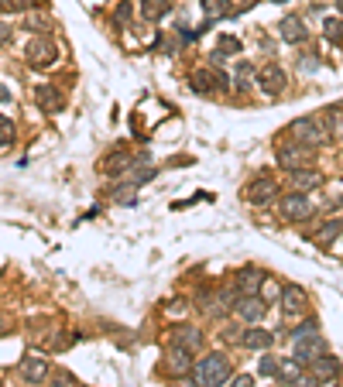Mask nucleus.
<instances>
[{
	"mask_svg": "<svg viewBox=\"0 0 343 387\" xmlns=\"http://www.w3.org/2000/svg\"><path fill=\"white\" fill-rule=\"evenodd\" d=\"M234 377V367H230V357L227 353H210L192 367V381L196 387H220Z\"/></svg>",
	"mask_w": 343,
	"mask_h": 387,
	"instance_id": "obj_1",
	"label": "nucleus"
},
{
	"mask_svg": "<svg viewBox=\"0 0 343 387\" xmlns=\"http://www.w3.org/2000/svg\"><path fill=\"white\" fill-rule=\"evenodd\" d=\"M189 89L199 93V96H213V93H227L230 89V76L216 65H203L189 76Z\"/></svg>",
	"mask_w": 343,
	"mask_h": 387,
	"instance_id": "obj_2",
	"label": "nucleus"
},
{
	"mask_svg": "<svg viewBox=\"0 0 343 387\" xmlns=\"http://www.w3.org/2000/svg\"><path fill=\"white\" fill-rule=\"evenodd\" d=\"M25 58L31 69H52L55 62H58V45H55L52 38L38 34V38H31L25 45Z\"/></svg>",
	"mask_w": 343,
	"mask_h": 387,
	"instance_id": "obj_3",
	"label": "nucleus"
},
{
	"mask_svg": "<svg viewBox=\"0 0 343 387\" xmlns=\"http://www.w3.org/2000/svg\"><path fill=\"white\" fill-rule=\"evenodd\" d=\"M292 134H295V141L316 148V144H323V141L330 137V127L323 124V117H302V120L292 124Z\"/></svg>",
	"mask_w": 343,
	"mask_h": 387,
	"instance_id": "obj_4",
	"label": "nucleus"
},
{
	"mask_svg": "<svg viewBox=\"0 0 343 387\" xmlns=\"http://www.w3.org/2000/svg\"><path fill=\"white\" fill-rule=\"evenodd\" d=\"M234 312H237L240 322L254 326V322H261L264 315H268V302H264L261 295H237V302H234Z\"/></svg>",
	"mask_w": 343,
	"mask_h": 387,
	"instance_id": "obj_5",
	"label": "nucleus"
},
{
	"mask_svg": "<svg viewBox=\"0 0 343 387\" xmlns=\"http://www.w3.org/2000/svg\"><path fill=\"white\" fill-rule=\"evenodd\" d=\"M192 353L182 350V346H172L168 343V353H165V360H161V370L168 374V377H185V374H192Z\"/></svg>",
	"mask_w": 343,
	"mask_h": 387,
	"instance_id": "obj_6",
	"label": "nucleus"
},
{
	"mask_svg": "<svg viewBox=\"0 0 343 387\" xmlns=\"http://www.w3.org/2000/svg\"><path fill=\"white\" fill-rule=\"evenodd\" d=\"M275 158H278V165H282V168L295 172V168H306V165H309L313 151H309V144L295 141V144H282V148L275 151Z\"/></svg>",
	"mask_w": 343,
	"mask_h": 387,
	"instance_id": "obj_7",
	"label": "nucleus"
},
{
	"mask_svg": "<svg viewBox=\"0 0 343 387\" xmlns=\"http://www.w3.org/2000/svg\"><path fill=\"white\" fill-rule=\"evenodd\" d=\"M275 192H278V182L268 179V175H258L254 182L244 185V199H247L251 206H264V203H271Z\"/></svg>",
	"mask_w": 343,
	"mask_h": 387,
	"instance_id": "obj_8",
	"label": "nucleus"
},
{
	"mask_svg": "<svg viewBox=\"0 0 343 387\" xmlns=\"http://www.w3.org/2000/svg\"><path fill=\"white\" fill-rule=\"evenodd\" d=\"M282 216L289 220V223H299V220H306L309 212H313V203H309V196L306 192H289V196H282Z\"/></svg>",
	"mask_w": 343,
	"mask_h": 387,
	"instance_id": "obj_9",
	"label": "nucleus"
},
{
	"mask_svg": "<svg viewBox=\"0 0 343 387\" xmlns=\"http://www.w3.org/2000/svg\"><path fill=\"white\" fill-rule=\"evenodd\" d=\"M168 343H172V346H182L189 353H199L203 343H206V336H203V329H196V326H172Z\"/></svg>",
	"mask_w": 343,
	"mask_h": 387,
	"instance_id": "obj_10",
	"label": "nucleus"
},
{
	"mask_svg": "<svg viewBox=\"0 0 343 387\" xmlns=\"http://www.w3.org/2000/svg\"><path fill=\"white\" fill-rule=\"evenodd\" d=\"M323 353H326V339L316 333V336H302V339H295V353H292V357H295L299 363H313L316 357H323Z\"/></svg>",
	"mask_w": 343,
	"mask_h": 387,
	"instance_id": "obj_11",
	"label": "nucleus"
},
{
	"mask_svg": "<svg viewBox=\"0 0 343 387\" xmlns=\"http://www.w3.org/2000/svg\"><path fill=\"white\" fill-rule=\"evenodd\" d=\"M258 82H261V93L264 96H278V93H285V69L282 65H264L261 72H258Z\"/></svg>",
	"mask_w": 343,
	"mask_h": 387,
	"instance_id": "obj_12",
	"label": "nucleus"
},
{
	"mask_svg": "<svg viewBox=\"0 0 343 387\" xmlns=\"http://www.w3.org/2000/svg\"><path fill=\"white\" fill-rule=\"evenodd\" d=\"M309 377L319 381V384L337 381V377H340V360H337V357H330V353H323V357H316V360L309 363Z\"/></svg>",
	"mask_w": 343,
	"mask_h": 387,
	"instance_id": "obj_13",
	"label": "nucleus"
},
{
	"mask_svg": "<svg viewBox=\"0 0 343 387\" xmlns=\"http://www.w3.org/2000/svg\"><path fill=\"white\" fill-rule=\"evenodd\" d=\"M306 309H309V295H306V288H299V284H285V288H282V312H285V315H302Z\"/></svg>",
	"mask_w": 343,
	"mask_h": 387,
	"instance_id": "obj_14",
	"label": "nucleus"
},
{
	"mask_svg": "<svg viewBox=\"0 0 343 387\" xmlns=\"http://www.w3.org/2000/svg\"><path fill=\"white\" fill-rule=\"evenodd\" d=\"M18 374L25 377L27 384H42L49 377V360L38 357V353H31V357H25V360L18 363Z\"/></svg>",
	"mask_w": 343,
	"mask_h": 387,
	"instance_id": "obj_15",
	"label": "nucleus"
},
{
	"mask_svg": "<svg viewBox=\"0 0 343 387\" xmlns=\"http://www.w3.org/2000/svg\"><path fill=\"white\" fill-rule=\"evenodd\" d=\"M264 281H268V274H264L261 267H244V271H237V278H234L237 295H258L264 288Z\"/></svg>",
	"mask_w": 343,
	"mask_h": 387,
	"instance_id": "obj_16",
	"label": "nucleus"
},
{
	"mask_svg": "<svg viewBox=\"0 0 343 387\" xmlns=\"http://www.w3.org/2000/svg\"><path fill=\"white\" fill-rule=\"evenodd\" d=\"M35 103H38V110H45V113H55V110L66 106V96L55 89L52 82H38L35 86Z\"/></svg>",
	"mask_w": 343,
	"mask_h": 387,
	"instance_id": "obj_17",
	"label": "nucleus"
},
{
	"mask_svg": "<svg viewBox=\"0 0 343 387\" xmlns=\"http://www.w3.org/2000/svg\"><path fill=\"white\" fill-rule=\"evenodd\" d=\"M278 34H282V42H289V45H299V42H306V21L302 18H295V14H289V18H282V25H278Z\"/></svg>",
	"mask_w": 343,
	"mask_h": 387,
	"instance_id": "obj_18",
	"label": "nucleus"
},
{
	"mask_svg": "<svg viewBox=\"0 0 343 387\" xmlns=\"http://www.w3.org/2000/svg\"><path fill=\"white\" fill-rule=\"evenodd\" d=\"M340 233H343V220H326V223L313 233V243L326 250V247H333V243H337V236H340Z\"/></svg>",
	"mask_w": 343,
	"mask_h": 387,
	"instance_id": "obj_19",
	"label": "nucleus"
},
{
	"mask_svg": "<svg viewBox=\"0 0 343 387\" xmlns=\"http://www.w3.org/2000/svg\"><path fill=\"white\" fill-rule=\"evenodd\" d=\"M100 168H104L106 175H127V172L134 168V161H131L127 151H113V155L104 158V165H100Z\"/></svg>",
	"mask_w": 343,
	"mask_h": 387,
	"instance_id": "obj_20",
	"label": "nucleus"
},
{
	"mask_svg": "<svg viewBox=\"0 0 343 387\" xmlns=\"http://www.w3.org/2000/svg\"><path fill=\"white\" fill-rule=\"evenodd\" d=\"M292 185H295V192H309V189L323 185V175L306 165V168H295V172H292Z\"/></svg>",
	"mask_w": 343,
	"mask_h": 387,
	"instance_id": "obj_21",
	"label": "nucleus"
},
{
	"mask_svg": "<svg viewBox=\"0 0 343 387\" xmlns=\"http://www.w3.org/2000/svg\"><path fill=\"white\" fill-rule=\"evenodd\" d=\"M240 346H247V350H268V346H275V336L268 333V329H244Z\"/></svg>",
	"mask_w": 343,
	"mask_h": 387,
	"instance_id": "obj_22",
	"label": "nucleus"
},
{
	"mask_svg": "<svg viewBox=\"0 0 343 387\" xmlns=\"http://www.w3.org/2000/svg\"><path fill=\"white\" fill-rule=\"evenodd\" d=\"M168 11H172L168 0H141V18L144 21H161Z\"/></svg>",
	"mask_w": 343,
	"mask_h": 387,
	"instance_id": "obj_23",
	"label": "nucleus"
},
{
	"mask_svg": "<svg viewBox=\"0 0 343 387\" xmlns=\"http://www.w3.org/2000/svg\"><path fill=\"white\" fill-rule=\"evenodd\" d=\"M203 4V14H206V21H216V18H230V0H199Z\"/></svg>",
	"mask_w": 343,
	"mask_h": 387,
	"instance_id": "obj_24",
	"label": "nucleus"
},
{
	"mask_svg": "<svg viewBox=\"0 0 343 387\" xmlns=\"http://www.w3.org/2000/svg\"><path fill=\"white\" fill-rule=\"evenodd\" d=\"M14 141H18V127H14V120H11V117H0V155L11 151Z\"/></svg>",
	"mask_w": 343,
	"mask_h": 387,
	"instance_id": "obj_25",
	"label": "nucleus"
},
{
	"mask_svg": "<svg viewBox=\"0 0 343 387\" xmlns=\"http://www.w3.org/2000/svg\"><path fill=\"white\" fill-rule=\"evenodd\" d=\"M230 55H240V42H237V38H230V34H223V38H216V49H213V58L220 62V58H230Z\"/></svg>",
	"mask_w": 343,
	"mask_h": 387,
	"instance_id": "obj_26",
	"label": "nucleus"
},
{
	"mask_svg": "<svg viewBox=\"0 0 343 387\" xmlns=\"http://www.w3.org/2000/svg\"><path fill=\"white\" fill-rule=\"evenodd\" d=\"M254 79H258V72L247 65V62H240L237 72H234V89H240V93H247L251 86H254Z\"/></svg>",
	"mask_w": 343,
	"mask_h": 387,
	"instance_id": "obj_27",
	"label": "nucleus"
},
{
	"mask_svg": "<svg viewBox=\"0 0 343 387\" xmlns=\"http://www.w3.org/2000/svg\"><path fill=\"white\" fill-rule=\"evenodd\" d=\"M323 34H326V42L343 45V18H326L323 21Z\"/></svg>",
	"mask_w": 343,
	"mask_h": 387,
	"instance_id": "obj_28",
	"label": "nucleus"
},
{
	"mask_svg": "<svg viewBox=\"0 0 343 387\" xmlns=\"http://www.w3.org/2000/svg\"><path fill=\"white\" fill-rule=\"evenodd\" d=\"M278 377H282V384H292V381H299L302 377V363L295 360H282V367H278Z\"/></svg>",
	"mask_w": 343,
	"mask_h": 387,
	"instance_id": "obj_29",
	"label": "nucleus"
},
{
	"mask_svg": "<svg viewBox=\"0 0 343 387\" xmlns=\"http://www.w3.org/2000/svg\"><path fill=\"white\" fill-rule=\"evenodd\" d=\"M45 0H0V7L4 11H11V14H27V11H35V7H42Z\"/></svg>",
	"mask_w": 343,
	"mask_h": 387,
	"instance_id": "obj_30",
	"label": "nucleus"
},
{
	"mask_svg": "<svg viewBox=\"0 0 343 387\" xmlns=\"http://www.w3.org/2000/svg\"><path fill=\"white\" fill-rule=\"evenodd\" d=\"M278 367H282L278 357H261V363H258V370H261L264 377H278Z\"/></svg>",
	"mask_w": 343,
	"mask_h": 387,
	"instance_id": "obj_31",
	"label": "nucleus"
},
{
	"mask_svg": "<svg viewBox=\"0 0 343 387\" xmlns=\"http://www.w3.org/2000/svg\"><path fill=\"white\" fill-rule=\"evenodd\" d=\"M316 329H319L316 319H306L302 326H295V329H292V339H302V336H316Z\"/></svg>",
	"mask_w": 343,
	"mask_h": 387,
	"instance_id": "obj_32",
	"label": "nucleus"
},
{
	"mask_svg": "<svg viewBox=\"0 0 343 387\" xmlns=\"http://www.w3.org/2000/svg\"><path fill=\"white\" fill-rule=\"evenodd\" d=\"M131 11H134V7L127 4V0H124V4H117V11H113V21H117V25L124 27L127 21H131Z\"/></svg>",
	"mask_w": 343,
	"mask_h": 387,
	"instance_id": "obj_33",
	"label": "nucleus"
},
{
	"mask_svg": "<svg viewBox=\"0 0 343 387\" xmlns=\"http://www.w3.org/2000/svg\"><path fill=\"white\" fill-rule=\"evenodd\" d=\"M52 387H80V384H76V377H73L69 370H55V384Z\"/></svg>",
	"mask_w": 343,
	"mask_h": 387,
	"instance_id": "obj_34",
	"label": "nucleus"
},
{
	"mask_svg": "<svg viewBox=\"0 0 343 387\" xmlns=\"http://www.w3.org/2000/svg\"><path fill=\"white\" fill-rule=\"evenodd\" d=\"M330 134H337L343 141V110H337V113L330 117Z\"/></svg>",
	"mask_w": 343,
	"mask_h": 387,
	"instance_id": "obj_35",
	"label": "nucleus"
},
{
	"mask_svg": "<svg viewBox=\"0 0 343 387\" xmlns=\"http://www.w3.org/2000/svg\"><path fill=\"white\" fill-rule=\"evenodd\" d=\"M227 387H254V377H251V374H237V377H230Z\"/></svg>",
	"mask_w": 343,
	"mask_h": 387,
	"instance_id": "obj_36",
	"label": "nucleus"
},
{
	"mask_svg": "<svg viewBox=\"0 0 343 387\" xmlns=\"http://www.w3.org/2000/svg\"><path fill=\"white\" fill-rule=\"evenodd\" d=\"M27 25L35 27V31H49V21H45V18H38V14H31V18H27Z\"/></svg>",
	"mask_w": 343,
	"mask_h": 387,
	"instance_id": "obj_37",
	"label": "nucleus"
},
{
	"mask_svg": "<svg viewBox=\"0 0 343 387\" xmlns=\"http://www.w3.org/2000/svg\"><path fill=\"white\" fill-rule=\"evenodd\" d=\"M292 387H319V381H313V377L306 374V377H299V381H292Z\"/></svg>",
	"mask_w": 343,
	"mask_h": 387,
	"instance_id": "obj_38",
	"label": "nucleus"
},
{
	"mask_svg": "<svg viewBox=\"0 0 343 387\" xmlns=\"http://www.w3.org/2000/svg\"><path fill=\"white\" fill-rule=\"evenodd\" d=\"M7 42H11V25L0 21V45H7Z\"/></svg>",
	"mask_w": 343,
	"mask_h": 387,
	"instance_id": "obj_39",
	"label": "nucleus"
},
{
	"mask_svg": "<svg viewBox=\"0 0 343 387\" xmlns=\"http://www.w3.org/2000/svg\"><path fill=\"white\" fill-rule=\"evenodd\" d=\"M7 100H11V89H7V86H0V103H7Z\"/></svg>",
	"mask_w": 343,
	"mask_h": 387,
	"instance_id": "obj_40",
	"label": "nucleus"
},
{
	"mask_svg": "<svg viewBox=\"0 0 343 387\" xmlns=\"http://www.w3.org/2000/svg\"><path fill=\"white\" fill-rule=\"evenodd\" d=\"M4 326H7V319H4V315H0V336L7 333V329H4Z\"/></svg>",
	"mask_w": 343,
	"mask_h": 387,
	"instance_id": "obj_41",
	"label": "nucleus"
},
{
	"mask_svg": "<svg viewBox=\"0 0 343 387\" xmlns=\"http://www.w3.org/2000/svg\"><path fill=\"white\" fill-rule=\"evenodd\" d=\"M271 4H285V0H271Z\"/></svg>",
	"mask_w": 343,
	"mask_h": 387,
	"instance_id": "obj_42",
	"label": "nucleus"
},
{
	"mask_svg": "<svg viewBox=\"0 0 343 387\" xmlns=\"http://www.w3.org/2000/svg\"><path fill=\"white\" fill-rule=\"evenodd\" d=\"M337 4H340V11H343V0H337Z\"/></svg>",
	"mask_w": 343,
	"mask_h": 387,
	"instance_id": "obj_43",
	"label": "nucleus"
}]
</instances>
